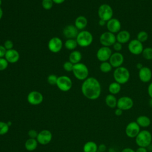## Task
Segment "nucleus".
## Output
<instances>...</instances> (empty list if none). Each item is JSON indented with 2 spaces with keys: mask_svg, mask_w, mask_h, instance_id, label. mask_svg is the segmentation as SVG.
I'll use <instances>...</instances> for the list:
<instances>
[{
  "mask_svg": "<svg viewBox=\"0 0 152 152\" xmlns=\"http://www.w3.org/2000/svg\"><path fill=\"white\" fill-rule=\"evenodd\" d=\"M81 92L84 96L89 100L97 99L102 92L100 82L94 77H88L81 85Z\"/></svg>",
  "mask_w": 152,
  "mask_h": 152,
  "instance_id": "f257e3e1",
  "label": "nucleus"
},
{
  "mask_svg": "<svg viewBox=\"0 0 152 152\" xmlns=\"http://www.w3.org/2000/svg\"><path fill=\"white\" fill-rule=\"evenodd\" d=\"M113 77L115 81L121 84L126 83L130 78V72L129 70L124 66H120L115 69Z\"/></svg>",
  "mask_w": 152,
  "mask_h": 152,
  "instance_id": "f03ea898",
  "label": "nucleus"
},
{
  "mask_svg": "<svg viewBox=\"0 0 152 152\" xmlns=\"http://www.w3.org/2000/svg\"><path fill=\"white\" fill-rule=\"evenodd\" d=\"M135 141L138 147L147 148L151 144L152 134L147 129L140 131V132L135 138Z\"/></svg>",
  "mask_w": 152,
  "mask_h": 152,
  "instance_id": "7ed1b4c3",
  "label": "nucleus"
},
{
  "mask_svg": "<svg viewBox=\"0 0 152 152\" xmlns=\"http://www.w3.org/2000/svg\"><path fill=\"white\" fill-rule=\"evenodd\" d=\"M72 72L77 79L82 81L88 78L89 73L87 66L81 62L74 65Z\"/></svg>",
  "mask_w": 152,
  "mask_h": 152,
  "instance_id": "20e7f679",
  "label": "nucleus"
},
{
  "mask_svg": "<svg viewBox=\"0 0 152 152\" xmlns=\"http://www.w3.org/2000/svg\"><path fill=\"white\" fill-rule=\"evenodd\" d=\"M75 39L78 46L83 48H86L90 46L92 43L93 37L90 31L83 30L78 33Z\"/></svg>",
  "mask_w": 152,
  "mask_h": 152,
  "instance_id": "39448f33",
  "label": "nucleus"
},
{
  "mask_svg": "<svg viewBox=\"0 0 152 152\" xmlns=\"http://www.w3.org/2000/svg\"><path fill=\"white\" fill-rule=\"evenodd\" d=\"M97 14L100 20L107 22L113 18V11L110 5L107 4H103L99 6Z\"/></svg>",
  "mask_w": 152,
  "mask_h": 152,
  "instance_id": "423d86ee",
  "label": "nucleus"
},
{
  "mask_svg": "<svg viewBox=\"0 0 152 152\" xmlns=\"http://www.w3.org/2000/svg\"><path fill=\"white\" fill-rule=\"evenodd\" d=\"M56 85L61 91L66 92L71 88L72 86V82L69 77L66 75H61L58 77Z\"/></svg>",
  "mask_w": 152,
  "mask_h": 152,
  "instance_id": "0eeeda50",
  "label": "nucleus"
},
{
  "mask_svg": "<svg viewBox=\"0 0 152 152\" xmlns=\"http://www.w3.org/2000/svg\"><path fill=\"white\" fill-rule=\"evenodd\" d=\"M99 41L102 46L110 47L116 42V36L108 31H105L100 36Z\"/></svg>",
  "mask_w": 152,
  "mask_h": 152,
  "instance_id": "6e6552de",
  "label": "nucleus"
},
{
  "mask_svg": "<svg viewBox=\"0 0 152 152\" xmlns=\"http://www.w3.org/2000/svg\"><path fill=\"white\" fill-rule=\"evenodd\" d=\"M134 106L132 99L129 96H122L118 99L116 107L122 109L123 111L131 109Z\"/></svg>",
  "mask_w": 152,
  "mask_h": 152,
  "instance_id": "1a4fd4ad",
  "label": "nucleus"
},
{
  "mask_svg": "<svg viewBox=\"0 0 152 152\" xmlns=\"http://www.w3.org/2000/svg\"><path fill=\"white\" fill-rule=\"evenodd\" d=\"M128 49L131 53L134 55H138L142 53L144 49L142 43L137 39L130 40L128 43Z\"/></svg>",
  "mask_w": 152,
  "mask_h": 152,
  "instance_id": "9d476101",
  "label": "nucleus"
},
{
  "mask_svg": "<svg viewBox=\"0 0 152 152\" xmlns=\"http://www.w3.org/2000/svg\"><path fill=\"white\" fill-rule=\"evenodd\" d=\"M140 128L141 127L138 125L136 121L130 122L125 127V134L129 138H135L141 131Z\"/></svg>",
  "mask_w": 152,
  "mask_h": 152,
  "instance_id": "9b49d317",
  "label": "nucleus"
},
{
  "mask_svg": "<svg viewBox=\"0 0 152 152\" xmlns=\"http://www.w3.org/2000/svg\"><path fill=\"white\" fill-rule=\"evenodd\" d=\"M63 43L62 40L58 37H53L51 38L48 43L49 50L52 53H58L62 48Z\"/></svg>",
  "mask_w": 152,
  "mask_h": 152,
  "instance_id": "f8f14e48",
  "label": "nucleus"
},
{
  "mask_svg": "<svg viewBox=\"0 0 152 152\" xmlns=\"http://www.w3.org/2000/svg\"><path fill=\"white\" fill-rule=\"evenodd\" d=\"M112 54V52L109 47L102 46L97 50L96 56L97 59L102 62L109 61Z\"/></svg>",
  "mask_w": 152,
  "mask_h": 152,
  "instance_id": "ddd939ff",
  "label": "nucleus"
},
{
  "mask_svg": "<svg viewBox=\"0 0 152 152\" xmlns=\"http://www.w3.org/2000/svg\"><path fill=\"white\" fill-rule=\"evenodd\" d=\"M27 102L31 105H39L43 100V96L42 94L38 91H30L27 97Z\"/></svg>",
  "mask_w": 152,
  "mask_h": 152,
  "instance_id": "4468645a",
  "label": "nucleus"
},
{
  "mask_svg": "<svg viewBox=\"0 0 152 152\" xmlns=\"http://www.w3.org/2000/svg\"><path fill=\"white\" fill-rule=\"evenodd\" d=\"M52 138L51 132L48 129H43L38 133L36 140L38 143L42 145H46L49 144Z\"/></svg>",
  "mask_w": 152,
  "mask_h": 152,
  "instance_id": "2eb2a0df",
  "label": "nucleus"
},
{
  "mask_svg": "<svg viewBox=\"0 0 152 152\" xmlns=\"http://www.w3.org/2000/svg\"><path fill=\"white\" fill-rule=\"evenodd\" d=\"M109 62L113 68H116L120 67L122 66L124 62V55L121 52H115L112 53L109 58Z\"/></svg>",
  "mask_w": 152,
  "mask_h": 152,
  "instance_id": "dca6fc26",
  "label": "nucleus"
},
{
  "mask_svg": "<svg viewBox=\"0 0 152 152\" xmlns=\"http://www.w3.org/2000/svg\"><path fill=\"white\" fill-rule=\"evenodd\" d=\"M106 25L107 31L110 33L115 34L118 33L119 31H121V23L120 21L116 18L113 17L112 18L107 21Z\"/></svg>",
  "mask_w": 152,
  "mask_h": 152,
  "instance_id": "f3484780",
  "label": "nucleus"
},
{
  "mask_svg": "<svg viewBox=\"0 0 152 152\" xmlns=\"http://www.w3.org/2000/svg\"><path fill=\"white\" fill-rule=\"evenodd\" d=\"M138 77L140 81L146 83L150 81L152 78V71L147 66H142L138 71Z\"/></svg>",
  "mask_w": 152,
  "mask_h": 152,
  "instance_id": "a211bd4d",
  "label": "nucleus"
},
{
  "mask_svg": "<svg viewBox=\"0 0 152 152\" xmlns=\"http://www.w3.org/2000/svg\"><path fill=\"white\" fill-rule=\"evenodd\" d=\"M78 33V30L72 24L65 26L63 30V34L67 39H76Z\"/></svg>",
  "mask_w": 152,
  "mask_h": 152,
  "instance_id": "6ab92c4d",
  "label": "nucleus"
},
{
  "mask_svg": "<svg viewBox=\"0 0 152 152\" xmlns=\"http://www.w3.org/2000/svg\"><path fill=\"white\" fill-rule=\"evenodd\" d=\"M4 58L8 61V63L14 64L18 62V61L19 60L20 54L17 50L12 49L7 50Z\"/></svg>",
  "mask_w": 152,
  "mask_h": 152,
  "instance_id": "aec40b11",
  "label": "nucleus"
},
{
  "mask_svg": "<svg viewBox=\"0 0 152 152\" xmlns=\"http://www.w3.org/2000/svg\"><path fill=\"white\" fill-rule=\"evenodd\" d=\"M130 38H131L130 33L126 30L119 31L116 35V42H119L121 44H125L129 42Z\"/></svg>",
  "mask_w": 152,
  "mask_h": 152,
  "instance_id": "412c9836",
  "label": "nucleus"
},
{
  "mask_svg": "<svg viewBox=\"0 0 152 152\" xmlns=\"http://www.w3.org/2000/svg\"><path fill=\"white\" fill-rule=\"evenodd\" d=\"M87 23L88 21L87 18L83 15H80L76 18L74 26L78 30H83L86 27Z\"/></svg>",
  "mask_w": 152,
  "mask_h": 152,
  "instance_id": "4be33fe9",
  "label": "nucleus"
},
{
  "mask_svg": "<svg viewBox=\"0 0 152 152\" xmlns=\"http://www.w3.org/2000/svg\"><path fill=\"white\" fill-rule=\"evenodd\" d=\"M136 122L140 127L147 128L151 124V120L149 117L145 115H140L137 118Z\"/></svg>",
  "mask_w": 152,
  "mask_h": 152,
  "instance_id": "5701e85b",
  "label": "nucleus"
},
{
  "mask_svg": "<svg viewBox=\"0 0 152 152\" xmlns=\"http://www.w3.org/2000/svg\"><path fill=\"white\" fill-rule=\"evenodd\" d=\"M82 59V54L80 51L73 50L69 55V61L73 64H76L80 62Z\"/></svg>",
  "mask_w": 152,
  "mask_h": 152,
  "instance_id": "b1692460",
  "label": "nucleus"
},
{
  "mask_svg": "<svg viewBox=\"0 0 152 152\" xmlns=\"http://www.w3.org/2000/svg\"><path fill=\"white\" fill-rule=\"evenodd\" d=\"M84 152H97L98 151V145L92 141L86 142L83 146Z\"/></svg>",
  "mask_w": 152,
  "mask_h": 152,
  "instance_id": "393cba45",
  "label": "nucleus"
},
{
  "mask_svg": "<svg viewBox=\"0 0 152 152\" xmlns=\"http://www.w3.org/2000/svg\"><path fill=\"white\" fill-rule=\"evenodd\" d=\"M118 99L115 95L109 94L105 97V103L110 108L113 109L117 106Z\"/></svg>",
  "mask_w": 152,
  "mask_h": 152,
  "instance_id": "a878e982",
  "label": "nucleus"
},
{
  "mask_svg": "<svg viewBox=\"0 0 152 152\" xmlns=\"http://www.w3.org/2000/svg\"><path fill=\"white\" fill-rule=\"evenodd\" d=\"M38 142L36 139L29 138L26 140L24 144V147L27 151H34L37 147Z\"/></svg>",
  "mask_w": 152,
  "mask_h": 152,
  "instance_id": "bb28decb",
  "label": "nucleus"
},
{
  "mask_svg": "<svg viewBox=\"0 0 152 152\" xmlns=\"http://www.w3.org/2000/svg\"><path fill=\"white\" fill-rule=\"evenodd\" d=\"M121 90V85L116 81L111 83L108 87V90L111 94H117Z\"/></svg>",
  "mask_w": 152,
  "mask_h": 152,
  "instance_id": "cd10ccee",
  "label": "nucleus"
},
{
  "mask_svg": "<svg viewBox=\"0 0 152 152\" xmlns=\"http://www.w3.org/2000/svg\"><path fill=\"white\" fill-rule=\"evenodd\" d=\"M65 47L68 50H74L78 46V43L75 39H68L65 43Z\"/></svg>",
  "mask_w": 152,
  "mask_h": 152,
  "instance_id": "c85d7f7f",
  "label": "nucleus"
},
{
  "mask_svg": "<svg viewBox=\"0 0 152 152\" xmlns=\"http://www.w3.org/2000/svg\"><path fill=\"white\" fill-rule=\"evenodd\" d=\"M112 66L111 64L109 63L108 61H105V62H102L99 66L100 70L104 73H107L110 71H112Z\"/></svg>",
  "mask_w": 152,
  "mask_h": 152,
  "instance_id": "c756f323",
  "label": "nucleus"
},
{
  "mask_svg": "<svg viewBox=\"0 0 152 152\" xmlns=\"http://www.w3.org/2000/svg\"><path fill=\"white\" fill-rule=\"evenodd\" d=\"M142 57L146 60H152V48L147 47L144 48L142 52Z\"/></svg>",
  "mask_w": 152,
  "mask_h": 152,
  "instance_id": "7c9ffc66",
  "label": "nucleus"
},
{
  "mask_svg": "<svg viewBox=\"0 0 152 152\" xmlns=\"http://www.w3.org/2000/svg\"><path fill=\"white\" fill-rule=\"evenodd\" d=\"M148 38V34L147 32L145 31H140L138 33L137 35V39L141 42V43H144L147 40Z\"/></svg>",
  "mask_w": 152,
  "mask_h": 152,
  "instance_id": "2f4dec72",
  "label": "nucleus"
},
{
  "mask_svg": "<svg viewBox=\"0 0 152 152\" xmlns=\"http://www.w3.org/2000/svg\"><path fill=\"white\" fill-rule=\"evenodd\" d=\"M9 128L7 122L0 121V135L6 134L9 131Z\"/></svg>",
  "mask_w": 152,
  "mask_h": 152,
  "instance_id": "473e14b6",
  "label": "nucleus"
},
{
  "mask_svg": "<svg viewBox=\"0 0 152 152\" xmlns=\"http://www.w3.org/2000/svg\"><path fill=\"white\" fill-rule=\"evenodd\" d=\"M53 5V2L52 0H42V7L46 10H50Z\"/></svg>",
  "mask_w": 152,
  "mask_h": 152,
  "instance_id": "72a5a7b5",
  "label": "nucleus"
},
{
  "mask_svg": "<svg viewBox=\"0 0 152 152\" xmlns=\"http://www.w3.org/2000/svg\"><path fill=\"white\" fill-rule=\"evenodd\" d=\"M58 77L56 75L54 74H50L48 77L47 78V81L48 83L50 84V85H56V83H57V80H58Z\"/></svg>",
  "mask_w": 152,
  "mask_h": 152,
  "instance_id": "f704fd0d",
  "label": "nucleus"
},
{
  "mask_svg": "<svg viewBox=\"0 0 152 152\" xmlns=\"http://www.w3.org/2000/svg\"><path fill=\"white\" fill-rule=\"evenodd\" d=\"M8 66V62L5 59V58H0V71L6 69Z\"/></svg>",
  "mask_w": 152,
  "mask_h": 152,
  "instance_id": "c9c22d12",
  "label": "nucleus"
},
{
  "mask_svg": "<svg viewBox=\"0 0 152 152\" xmlns=\"http://www.w3.org/2000/svg\"><path fill=\"white\" fill-rule=\"evenodd\" d=\"M74 65L72 63H71L70 61H66L65 62L64 65H63V68L64 69L68 72H71L72 71V69H73V66Z\"/></svg>",
  "mask_w": 152,
  "mask_h": 152,
  "instance_id": "e433bc0d",
  "label": "nucleus"
},
{
  "mask_svg": "<svg viewBox=\"0 0 152 152\" xmlns=\"http://www.w3.org/2000/svg\"><path fill=\"white\" fill-rule=\"evenodd\" d=\"M7 50H10L13 49V42L11 40H7L5 41L4 45Z\"/></svg>",
  "mask_w": 152,
  "mask_h": 152,
  "instance_id": "4c0bfd02",
  "label": "nucleus"
},
{
  "mask_svg": "<svg viewBox=\"0 0 152 152\" xmlns=\"http://www.w3.org/2000/svg\"><path fill=\"white\" fill-rule=\"evenodd\" d=\"M113 48L115 50V52H120V51L122 50V44H121L119 42H116L113 45Z\"/></svg>",
  "mask_w": 152,
  "mask_h": 152,
  "instance_id": "58836bf2",
  "label": "nucleus"
},
{
  "mask_svg": "<svg viewBox=\"0 0 152 152\" xmlns=\"http://www.w3.org/2000/svg\"><path fill=\"white\" fill-rule=\"evenodd\" d=\"M38 133L39 132H37V131L34 129H30L28 132V135L29 138H30L36 139Z\"/></svg>",
  "mask_w": 152,
  "mask_h": 152,
  "instance_id": "ea45409f",
  "label": "nucleus"
},
{
  "mask_svg": "<svg viewBox=\"0 0 152 152\" xmlns=\"http://www.w3.org/2000/svg\"><path fill=\"white\" fill-rule=\"evenodd\" d=\"M7 49L3 45H0V58H4L7 52Z\"/></svg>",
  "mask_w": 152,
  "mask_h": 152,
  "instance_id": "a19ab883",
  "label": "nucleus"
},
{
  "mask_svg": "<svg viewBox=\"0 0 152 152\" xmlns=\"http://www.w3.org/2000/svg\"><path fill=\"white\" fill-rule=\"evenodd\" d=\"M106 150V146L104 144H101L98 146V151L99 152H104Z\"/></svg>",
  "mask_w": 152,
  "mask_h": 152,
  "instance_id": "79ce46f5",
  "label": "nucleus"
},
{
  "mask_svg": "<svg viewBox=\"0 0 152 152\" xmlns=\"http://www.w3.org/2000/svg\"><path fill=\"white\" fill-rule=\"evenodd\" d=\"M147 93L150 99H152V82L148 85L147 88Z\"/></svg>",
  "mask_w": 152,
  "mask_h": 152,
  "instance_id": "37998d69",
  "label": "nucleus"
},
{
  "mask_svg": "<svg viewBox=\"0 0 152 152\" xmlns=\"http://www.w3.org/2000/svg\"><path fill=\"white\" fill-rule=\"evenodd\" d=\"M123 112H124V111H123L122 109H119V108L117 107V108L115 110V115H116V116H121V115H122Z\"/></svg>",
  "mask_w": 152,
  "mask_h": 152,
  "instance_id": "c03bdc74",
  "label": "nucleus"
},
{
  "mask_svg": "<svg viewBox=\"0 0 152 152\" xmlns=\"http://www.w3.org/2000/svg\"><path fill=\"white\" fill-rule=\"evenodd\" d=\"M135 152H148V150L146 147H139L137 148V150H135Z\"/></svg>",
  "mask_w": 152,
  "mask_h": 152,
  "instance_id": "a18cd8bd",
  "label": "nucleus"
},
{
  "mask_svg": "<svg viewBox=\"0 0 152 152\" xmlns=\"http://www.w3.org/2000/svg\"><path fill=\"white\" fill-rule=\"evenodd\" d=\"M121 152H135V150H133L130 147H125L124 149H122Z\"/></svg>",
  "mask_w": 152,
  "mask_h": 152,
  "instance_id": "49530a36",
  "label": "nucleus"
},
{
  "mask_svg": "<svg viewBox=\"0 0 152 152\" xmlns=\"http://www.w3.org/2000/svg\"><path fill=\"white\" fill-rule=\"evenodd\" d=\"M53 3L56 4H61L63 2H64V1L65 0H52Z\"/></svg>",
  "mask_w": 152,
  "mask_h": 152,
  "instance_id": "de8ad7c7",
  "label": "nucleus"
},
{
  "mask_svg": "<svg viewBox=\"0 0 152 152\" xmlns=\"http://www.w3.org/2000/svg\"><path fill=\"white\" fill-rule=\"evenodd\" d=\"M99 24L100 26H104L105 24H106V22L103 21V20H100L99 21Z\"/></svg>",
  "mask_w": 152,
  "mask_h": 152,
  "instance_id": "09e8293b",
  "label": "nucleus"
},
{
  "mask_svg": "<svg viewBox=\"0 0 152 152\" xmlns=\"http://www.w3.org/2000/svg\"><path fill=\"white\" fill-rule=\"evenodd\" d=\"M142 65L141 63H137L136 65V67L137 69H138V70H140L141 68H142Z\"/></svg>",
  "mask_w": 152,
  "mask_h": 152,
  "instance_id": "8fccbe9b",
  "label": "nucleus"
},
{
  "mask_svg": "<svg viewBox=\"0 0 152 152\" xmlns=\"http://www.w3.org/2000/svg\"><path fill=\"white\" fill-rule=\"evenodd\" d=\"M2 15H3V11H2V9L0 7V20L2 18Z\"/></svg>",
  "mask_w": 152,
  "mask_h": 152,
  "instance_id": "3c124183",
  "label": "nucleus"
},
{
  "mask_svg": "<svg viewBox=\"0 0 152 152\" xmlns=\"http://www.w3.org/2000/svg\"><path fill=\"white\" fill-rule=\"evenodd\" d=\"M149 104L151 107H152V99H150V100L149 101Z\"/></svg>",
  "mask_w": 152,
  "mask_h": 152,
  "instance_id": "603ef678",
  "label": "nucleus"
},
{
  "mask_svg": "<svg viewBox=\"0 0 152 152\" xmlns=\"http://www.w3.org/2000/svg\"><path fill=\"white\" fill-rule=\"evenodd\" d=\"M7 124H8V125L9 126H10L11 125V121H8V122H7Z\"/></svg>",
  "mask_w": 152,
  "mask_h": 152,
  "instance_id": "864d4df0",
  "label": "nucleus"
},
{
  "mask_svg": "<svg viewBox=\"0 0 152 152\" xmlns=\"http://www.w3.org/2000/svg\"><path fill=\"white\" fill-rule=\"evenodd\" d=\"M109 152H117V151H115L114 150H112V149H110V150H109Z\"/></svg>",
  "mask_w": 152,
  "mask_h": 152,
  "instance_id": "5fc2aeb1",
  "label": "nucleus"
},
{
  "mask_svg": "<svg viewBox=\"0 0 152 152\" xmlns=\"http://www.w3.org/2000/svg\"><path fill=\"white\" fill-rule=\"evenodd\" d=\"M1 4H2V0H0V7H1Z\"/></svg>",
  "mask_w": 152,
  "mask_h": 152,
  "instance_id": "6e6d98bb",
  "label": "nucleus"
},
{
  "mask_svg": "<svg viewBox=\"0 0 152 152\" xmlns=\"http://www.w3.org/2000/svg\"><path fill=\"white\" fill-rule=\"evenodd\" d=\"M142 1H144V0H142Z\"/></svg>",
  "mask_w": 152,
  "mask_h": 152,
  "instance_id": "4d7b16f0",
  "label": "nucleus"
},
{
  "mask_svg": "<svg viewBox=\"0 0 152 152\" xmlns=\"http://www.w3.org/2000/svg\"><path fill=\"white\" fill-rule=\"evenodd\" d=\"M97 152H99V151H97Z\"/></svg>",
  "mask_w": 152,
  "mask_h": 152,
  "instance_id": "13d9d810",
  "label": "nucleus"
}]
</instances>
